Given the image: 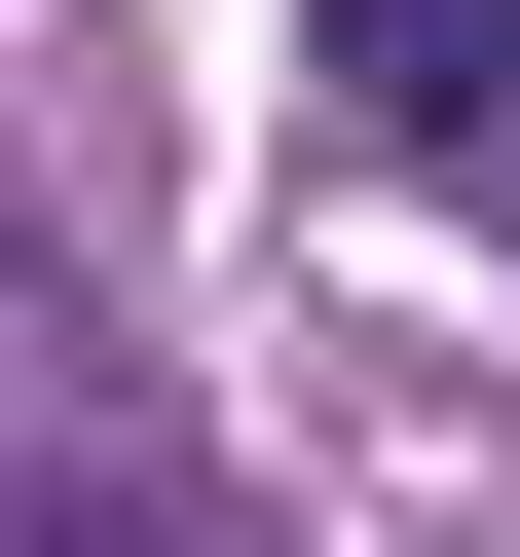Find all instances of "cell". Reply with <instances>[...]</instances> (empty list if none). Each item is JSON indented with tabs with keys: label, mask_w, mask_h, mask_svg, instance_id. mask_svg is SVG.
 I'll list each match as a JSON object with an SVG mask.
<instances>
[{
	"label": "cell",
	"mask_w": 520,
	"mask_h": 557,
	"mask_svg": "<svg viewBox=\"0 0 520 557\" xmlns=\"http://www.w3.org/2000/svg\"><path fill=\"white\" fill-rule=\"evenodd\" d=\"M446 75H483V112H520V0H446Z\"/></svg>",
	"instance_id": "1"
}]
</instances>
